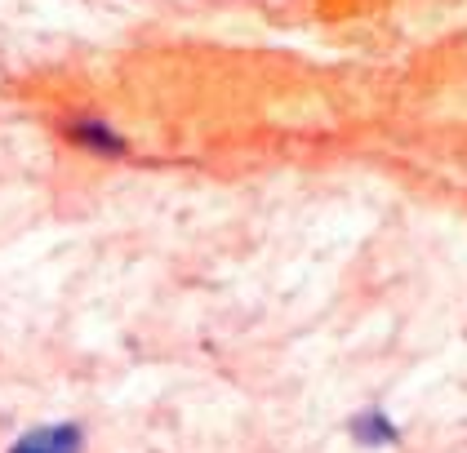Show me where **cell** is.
Listing matches in <instances>:
<instances>
[{
	"label": "cell",
	"mask_w": 467,
	"mask_h": 453,
	"mask_svg": "<svg viewBox=\"0 0 467 453\" xmlns=\"http://www.w3.org/2000/svg\"><path fill=\"white\" fill-rule=\"evenodd\" d=\"M9 453H80V431L76 427H45L23 436Z\"/></svg>",
	"instance_id": "obj_1"
}]
</instances>
